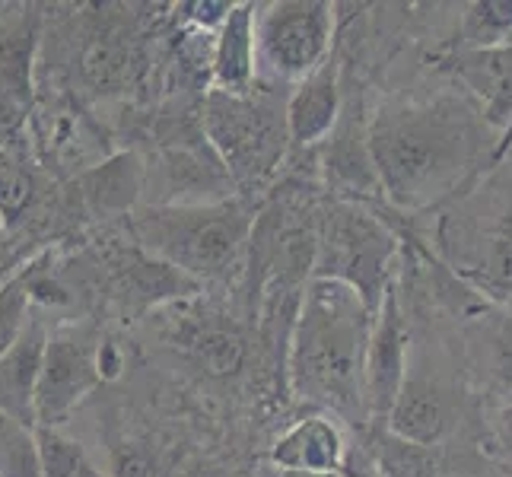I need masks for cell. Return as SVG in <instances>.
<instances>
[{
    "mask_svg": "<svg viewBox=\"0 0 512 477\" xmlns=\"http://www.w3.org/2000/svg\"><path fill=\"white\" fill-rule=\"evenodd\" d=\"M382 194L404 210L430 207L458 188L478 159L471 112L455 99L382 109L366 131Z\"/></svg>",
    "mask_w": 512,
    "mask_h": 477,
    "instance_id": "1",
    "label": "cell"
},
{
    "mask_svg": "<svg viewBox=\"0 0 512 477\" xmlns=\"http://www.w3.org/2000/svg\"><path fill=\"white\" fill-rule=\"evenodd\" d=\"M373 309L341 280L312 277L290 328V388L299 401L347 423L366 420L363 363Z\"/></svg>",
    "mask_w": 512,
    "mask_h": 477,
    "instance_id": "2",
    "label": "cell"
},
{
    "mask_svg": "<svg viewBox=\"0 0 512 477\" xmlns=\"http://www.w3.org/2000/svg\"><path fill=\"white\" fill-rule=\"evenodd\" d=\"M131 233L150 258L188 280H220L236 268L252 239L255 217L242 201L150 204L128 214Z\"/></svg>",
    "mask_w": 512,
    "mask_h": 477,
    "instance_id": "3",
    "label": "cell"
},
{
    "mask_svg": "<svg viewBox=\"0 0 512 477\" xmlns=\"http://www.w3.org/2000/svg\"><path fill=\"white\" fill-rule=\"evenodd\" d=\"M201 128L217 163L236 185H258L280 166L290 134L284 102L274 96L207 90Z\"/></svg>",
    "mask_w": 512,
    "mask_h": 477,
    "instance_id": "4",
    "label": "cell"
},
{
    "mask_svg": "<svg viewBox=\"0 0 512 477\" xmlns=\"http://www.w3.org/2000/svg\"><path fill=\"white\" fill-rule=\"evenodd\" d=\"M398 255V239L363 207L341 201L328 210L325 233L315 255V277L341 280L357 290L369 309H379L388 290V271Z\"/></svg>",
    "mask_w": 512,
    "mask_h": 477,
    "instance_id": "5",
    "label": "cell"
},
{
    "mask_svg": "<svg viewBox=\"0 0 512 477\" xmlns=\"http://www.w3.org/2000/svg\"><path fill=\"white\" fill-rule=\"evenodd\" d=\"M334 7L325 0H277L255 13L258 77L299 83L331 58Z\"/></svg>",
    "mask_w": 512,
    "mask_h": 477,
    "instance_id": "6",
    "label": "cell"
},
{
    "mask_svg": "<svg viewBox=\"0 0 512 477\" xmlns=\"http://www.w3.org/2000/svg\"><path fill=\"white\" fill-rule=\"evenodd\" d=\"M99 344L86 328H58L48 334L39 385H35V427H58L102 382Z\"/></svg>",
    "mask_w": 512,
    "mask_h": 477,
    "instance_id": "7",
    "label": "cell"
},
{
    "mask_svg": "<svg viewBox=\"0 0 512 477\" xmlns=\"http://www.w3.org/2000/svg\"><path fill=\"white\" fill-rule=\"evenodd\" d=\"M404 376H408V331H404L398 287L388 284L373 315V331H369V344H366V363H363L366 420L385 423L404 385Z\"/></svg>",
    "mask_w": 512,
    "mask_h": 477,
    "instance_id": "8",
    "label": "cell"
},
{
    "mask_svg": "<svg viewBox=\"0 0 512 477\" xmlns=\"http://www.w3.org/2000/svg\"><path fill=\"white\" fill-rule=\"evenodd\" d=\"M287 134L290 144L312 147L322 144L328 134H334L341 118V74L338 61L328 58L322 67H315L309 77H303L284 102Z\"/></svg>",
    "mask_w": 512,
    "mask_h": 477,
    "instance_id": "9",
    "label": "cell"
},
{
    "mask_svg": "<svg viewBox=\"0 0 512 477\" xmlns=\"http://www.w3.org/2000/svg\"><path fill=\"white\" fill-rule=\"evenodd\" d=\"M449 423H452V414H449V398L443 395V388L423 376H404L401 392L385 417L388 436H395L401 443L417 446V449H433L436 443H443V436L449 433Z\"/></svg>",
    "mask_w": 512,
    "mask_h": 477,
    "instance_id": "10",
    "label": "cell"
},
{
    "mask_svg": "<svg viewBox=\"0 0 512 477\" xmlns=\"http://www.w3.org/2000/svg\"><path fill=\"white\" fill-rule=\"evenodd\" d=\"M255 4H233L226 20L214 32V55H210V74L214 90L220 93H252L258 83V58H255Z\"/></svg>",
    "mask_w": 512,
    "mask_h": 477,
    "instance_id": "11",
    "label": "cell"
},
{
    "mask_svg": "<svg viewBox=\"0 0 512 477\" xmlns=\"http://www.w3.org/2000/svg\"><path fill=\"white\" fill-rule=\"evenodd\" d=\"M48 331L42 318H29L20 338L0 357V411L35 427V385H39Z\"/></svg>",
    "mask_w": 512,
    "mask_h": 477,
    "instance_id": "12",
    "label": "cell"
},
{
    "mask_svg": "<svg viewBox=\"0 0 512 477\" xmlns=\"http://www.w3.org/2000/svg\"><path fill=\"white\" fill-rule=\"evenodd\" d=\"M344 433L328 414L296 420L271 449V465L284 471L341 474L344 468Z\"/></svg>",
    "mask_w": 512,
    "mask_h": 477,
    "instance_id": "13",
    "label": "cell"
},
{
    "mask_svg": "<svg viewBox=\"0 0 512 477\" xmlns=\"http://www.w3.org/2000/svg\"><path fill=\"white\" fill-rule=\"evenodd\" d=\"M452 70L481 102V115L490 128H512V45L490 51H458L452 58Z\"/></svg>",
    "mask_w": 512,
    "mask_h": 477,
    "instance_id": "14",
    "label": "cell"
},
{
    "mask_svg": "<svg viewBox=\"0 0 512 477\" xmlns=\"http://www.w3.org/2000/svg\"><path fill=\"white\" fill-rule=\"evenodd\" d=\"M35 16L13 13L0 20V86L20 105L32 96V55H35Z\"/></svg>",
    "mask_w": 512,
    "mask_h": 477,
    "instance_id": "15",
    "label": "cell"
},
{
    "mask_svg": "<svg viewBox=\"0 0 512 477\" xmlns=\"http://www.w3.org/2000/svg\"><path fill=\"white\" fill-rule=\"evenodd\" d=\"M83 188V198L96 214L131 210L140 188H144V166L137 163V156H118L86 175Z\"/></svg>",
    "mask_w": 512,
    "mask_h": 477,
    "instance_id": "16",
    "label": "cell"
},
{
    "mask_svg": "<svg viewBox=\"0 0 512 477\" xmlns=\"http://www.w3.org/2000/svg\"><path fill=\"white\" fill-rule=\"evenodd\" d=\"M512 45V0L468 4L458 23V51H490Z\"/></svg>",
    "mask_w": 512,
    "mask_h": 477,
    "instance_id": "17",
    "label": "cell"
},
{
    "mask_svg": "<svg viewBox=\"0 0 512 477\" xmlns=\"http://www.w3.org/2000/svg\"><path fill=\"white\" fill-rule=\"evenodd\" d=\"M42 271V261L35 258L23 268H16L4 284H0V357L20 338L29 322V306L35 299V277Z\"/></svg>",
    "mask_w": 512,
    "mask_h": 477,
    "instance_id": "18",
    "label": "cell"
},
{
    "mask_svg": "<svg viewBox=\"0 0 512 477\" xmlns=\"http://www.w3.org/2000/svg\"><path fill=\"white\" fill-rule=\"evenodd\" d=\"M35 443H39L42 477H105L83 446L58 433V427H35Z\"/></svg>",
    "mask_w": 512,
    "mask_h": 477,
    "instance_id": "19",
    "label": "cell"
},
{
    "mask_svg": "<svg viewBox=\"0 0 512 477\" xmlns=\"http://www.w3.org/2000/svg\"><path fill=\"white\" fill-rule=\"evenodd\" d=\"M0 477H42L35 427L0 411Z\"/></svg>",
    "mask_w": 512,
    "mask_h": 477,
    "instance_id": "20",
    "label": "cell"
},
{
    "mask_svg": "<svg viewBox=\"0 0 512 477\" xmlns=\"http://www.w3.org/2000/svg\"><path fill=\"white\" fill-rule=\"evenodd\" d=\"M471 280L487 296L512 293V229H500L487 239L478 268L471 271Z\"/></svg>",
    "mask_w": 512,
    "mask_h": 477,
    "instance_id": "21",
    "label": "cell"
},
{
    "mask_svg": "<svg viewBox=\"0 0 512 477\" xmlns=\"http://www.w3.org/2000/svg\"><path fill=\"white\" fill-rule=\"evenodd\" d=\"M83 74L96 90H115L131 77V55L115 42H96L86 51Z\"/></svg>",
    "mask_w": 512,
    "mask_h": 477,
    "instance_id": "22",
    "label": "cell"
},
{
    "mask_svg": "<svg viewBox=\"0 0 512 477\" xmlns=\"http://www.w3.org/2000/svg\"><path fill=\"white\" fill-rule=\"evenodd\" d=\"M487 360H490V376L497 379V385L512 401V322L497 325L487 334Z\"/></svg>",
    "mask_w": 512,
    "mask_h": 477,
    "instance_id": "23",
    "label": "cell"
},
{
    "mask_svg": "<svg viewBox=\"0 0 512 477\" xmlns=\"http://www.w3.org/2000/svg\"><path fill=\"white\" fill-rule=\"evenodd\" d=\"M487 433H490V455L497 458L500 468H506V474H512V401H503L500 408L490 411Z\"/></svg>",
    "mask_w": 512,
    "mask_h": 477,
    "instance_id": "24",
    "label": "cell"
},
{
    "mask_svg": "<svg viewBox=\"0 0 512 477\" xmlns=\"http://www.w3.org/2000/svg\"><path fill=\"white\" fill-rule=\"evenodd\" d=\"M29 179L23 169H16L7 159H0V217H13L29 201Z\"/></svg>",
    "mask_w": 512,
    "mask_h": 477,
    "instance_id": "25",
    "label": "cell"
},
{
    "mask_svg": "<svg viewBox=\"0 0 512 477\" xmlns=\"http://www.w3.org/2000/svg\"><path fill=\"white\" fill-rule=\"evenodd\" d=\"M112 477H166V471L140 446H121L112 462Z\"/></svg>",
    "mask_w": 512,
    "mask_h": 477,
    "instance_id": "26",
    "label": "cell"
},
{
    "mask_svg": "<svg viewBox=\"0 0 512 477\" xmlns=\"http://www.w3.org/2000/svg\"><path fill=\"white\" fill-rule=\"evenodd\" d=\"M185 10L188 13V20L198 26V29H207L210 35H214L220 29V23L226 20V13L233 10V4H188Z\"/></svg>",
    "mask_w": 512,
    "mask_h": 477,
    "instance_id": "27",
    "label": "cell"
},
{
    "mask_svg": "<svg viewBox=\"0 0 512 477\" xmlns=\"http://www.w3.org/2000/svg\"><path fill=\"white\" fill-rule=\"evenodd\" d=\"M268 477H341V474H312V471H284V468H274V465H271Z\"/></svg>",
    "mask_w": 512,
    "mask_h": 477,
    "instance_id": "28",
    "label": "cell"
},
{
    "mask_svg": "<svg viewBox=\"0 0 512 477\" xmlns=\"http://www.w3.org/2000/svg\"><path fill=\"white\" fill-rule=\"evenodd\" d=\"M0 239H4V217H0Z\"/></svg>",
    "mask_w": 512,
    "mask_h": 477,
    "instance_id": "29",
    "label": "cell"
},
{
    "mask_svg": "<svg viewBox=\"0 0 512 477\" xmlns=\"http://www.w3.org/2000/svg\"><path fill=\"white\" fill-rule=\"evenodd\" d=\"M10 274H13V271H10ZM10 274H0V284H4V280H7V277H10Z\"/></svg>",
    "mask_w": 512,
    "mask_h": 477,
    "instance_id": "30",
    "label": "cell"
}]
</instances>
